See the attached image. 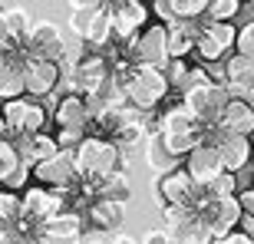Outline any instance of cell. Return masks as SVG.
<instances>
[{
  "label": "cell",
  "instance_id": "1",
  "mask_svg": "<svg viewBox=\"0 0 254 244\" xmlns=\"http://www.w3.org/2000/svg\"><path fill=\"white\" fill-rule=\"evenodd\" d=\"M129 106H135L139 113H152L155 106H162V99L169 96V79L162 73V66L135 63V69L129 73V79L123 83Z\"/></svg>",
  "mask_w": 254,
  "mask_h": 244
},
{
  "label": "cell",
  "instance_id": "2",
  "mask_svg": "<svg viewBox=\"0 0 254 244\" xmlns=\"http://www.w3.org/2000/svg\"><path fill=\"white\" fill-rule=\"evenodd\" d=\"M73 162L79 175H106L119 165V145L106 135H83L73 149Z\"/></svg>",
  "mask_w": 254,
  "mask_h": 244
},
{
  "label": "cell",
  "instance_id": "3",
  "mask_svg": "<svg viewBox=\"0 0 254 244\" xmlns=\"http://www.w3.org/2000/svg\"><path fill=\"white\" fill-rule=\"evenodd\" d=\"M129 47L123 50V57L135 60V63H149V66H165L169 60V30L165 23H152V27L135 30L132 37H123Z\"/></svg>",
  "mask_w": 254,
  "mask_h": 244
},
{
  "label": "cell",
  "instance_id": "4",
  "mask_svg": "<svg viewBox=\"0 0 254 244\" xmlns=\"http://www.w3.org/2000/svg\"><path fill=\"white\" fill-rule=\"evenodd\" d=\"M60 208H63V188L37 185V188H30L27 195L20 198V225L40 228L47 218L57 215Z\"/></svg>",
  "mask_w": 254,
  "mask_h": 244
},
{
  "label": "cell",
  "instance_id": "5",
  "mask_svg": "<svg viewBox=\"0 0 254 244\" xmlns=\"http://www.w3.org/2000/svg\"><path fill=\"white\" fill-rule=\"evenodd\" d=\"M69 27L83 43L89 47H106L109 37H113V23H109V13H106L99 3H89V7H73V17H69Z\"/></svg>",
  "mask_w": 254,
  "mask_h": 244
},
{
  "label": "cell",
  "instance_id": "6",
  "mask_svg": "<svg viewBox=\"0 0 254 244\" xmlns=\"http://www.w3.org/2000/svg\"><path fill=\"white\" fill-rule=\"evenodd\" d=\"M159 195L162 201H169V205H185L189 211H195L198 215V208H201V201H205V191L195 185V179H191L185 169H175L165 172L159 182Z\"/></svg>",
  "mask_w": 254,
  "mask_h": 244
},
{
  "label": "cell",
  "instance_id": "7",
  "mask_svg": "<svg viewBox=\"0 0 254 244\" xmlns=\"http://www.w3.org/2000/svg\"><path fill=\"white\" fill-rule=\"evenodd\" d=\"M228 89L221 83H201V86H191V89H185L182 93V99H185V106H189L191 113H195V119L205 125V122H218V116H221V109H225L228 103Z\"/></svg>",
  "mask_w": 254,
  "mask_h": 244
},
{
  "label": "cell",
  "instance_id": "8",
  "mask_svg": "<svg viewBox=\"0 0 254 244\" xmlns=\"http://www.w3.org/2000/svg\"><path fill=\"white\" fill-rule=\"evenodd\" d=\"M198 218H201L205 228L211 231V241H218L228 228L238 225V218H241V205H238L235 195H218V198H208L205 195V201H201V208H198Z\"/></svg>",
  "mask_w": 254,
  "mask_h": 244
},
{
  "label": "cell",
  "instance_id": "9",
  "mask_svg": "<svg viewBox=\"0 0 254 244\" xmlns=\"http://www.w3.org/2000/svg\"><path fill=\"white\" fill-rule=\"evenodd\" d=\"M33 169V179H40V185L47 188H69L76 179H79V172H76V162H73V149H60L57 155H50V159H40L30 165Z\"/></svg>",
  "mask_w": 254,
  "mask_h": 244
},
{
  "label": "cell",
  "instance_id": "10",
  "mask_svg": "<svg viewBox=\"0 0 254 244\" xmlns=\"http://www.w3.org/2000/svg\"><path fill=\"white\" fill-rule=\"evenodd\" d=\"M20 73H23V89L30 96H50L60 83V63L47 57H23Z\"/></svg>",
  "mask_w": 254,
  "mask_h": 244
},
{
  "label": "cell",
  "instance_id": "11",
  "mask_svg": "<svg viewBox=\"0 0 254 244\" xmlns=\"http://www.w3.org/2000/svg\"><path fill=\"white\" fill-rule=\"evenodd\" d=\"M23 57H47V60L63 57V33H60V27L53 20L30 23L27 43H23Z\"/></svg>",
  "mask_w": 254,
  "mask_h": 244
},
{
  "label": "cell",
  "instance_id": "12",
  "mask_svg": "<svg viewBox=\"0 0 254 244\" xmlns=\"http://www.w3.org/2000/svg\"><path fill=\"white\" fill-rule=\"evenodd\" d=\"M30 33V13L27 10H13V7H0V47L7 53H23Z\"/></svg>",
  "mask_w": 254,
  "mask_h": 244
},
{
  "label": "cell",
  "instance_id": "13",
  "mask_svg": "<svg viewBox=\"0 0 254 244\" xmlns=\"http://www.w3.org/2000/svg\"><path fill=\"white\" fill-rule=\"evenodd\" d=\"M83 235V218L76 215V211H63L60 208L53 218H47L37 231V241H79Z\"/></svg>",
  "mask_w": 254,
  "mask_h": 244
},
{
  "label": "cell",
  "instance_id": "14",
  "mask_svg": "<svg viewBox=\"0 0 254 244\" xmlns=\"http://www.w3.org/2000/svg\"><path fill=\"white\" fill-rule=\"evenodd\" d=\"M221 169H225V165H221V155H218V149L208 145V142H198L195 149L189 152V162H185V172L195 179L198 188L205 185L208 179H215Z\"/></svg>",
  "mask_w": 254,
  "mask_h": 244
},
{
  "label": "cell",
  "instance_id": "15",
  "mask_svg": "<svg viewBox=\"0 0 254 244\" xmlns=\"http://www.w3.org/2000/svg\"><path fill=\"white\" fill-rule=\"evenodd\" d=\"M69 73H73V76H69L73 93L89 96V93H96V89H99V83L109 76V63H106L103 57H86V60H79Z\"/></svg>",
  "mask_w": 254,
  "mask_h": 244
},
{
  "label": "cell",
  "instance_id": "16",
  "mask_svg": "<svg viewBox=\"0 0 254 244\" xmlns=\"http://www.w3.org/2000/svg\"><path fill=\"white\" fill-rule=\"evenodd\" d=\"M218 155H221V165L228 172H241L251 162V135H241V132H225L221 139L215 142Z\"/></svg>",
  "mask_w": 254,
  "mask_h": 244
},
{
  "label": "cell",
  "instance_id": "17",
  "mask_svg": "<svg viewBox=\"0 0 254 244\" xmlns=\"http://www.w3.org/2000/svg\"><path fill=\"white\" fill-rule=\"evenodd\" d=\"M218 125L225 132H241V135H254V103H245L241 96H228L225 109L218 116Z\"/></svg>",
  "mask_w": 254,
  "mask_h": 244
},
{
  "label": "cell",
  "instance_id": "18",
  "mask_svg": "<svg viewBox=\"0 0 254 244\" xmlns=\"http://www.w3.org/2000/svg\"><path fill=\"white\" fill-rule=\"evenodd\" d=\"M123 205L126 201H119V198H96L93 205H89V225L96 231H116L126 218Z\"/></svg>",
  "mask_w": 254,
  "mask_h": 244
},
{
  "label": "cell",
  "instance_id": "19",
  "mask_svg": "<svg viewBox=\"0 0 254 244\" xmlns=\"http://www.w3.org/2000/svg\"><path fill=\"white\" fill-rule=\"evenodd\" d=\"M93 119L89 113V103L83 99V93H69L60 99L57 106V125H66V129H86Z\"/></svg>",
  "mask_w": 254,
  "mask_h": 244
},
{
  "label": "cell",
  "instance_id": "20",
  "mask_svg": "<svg viewBox=\"0 0 254 244\" xmlns=\"http://www.w3.org/2000/svg\"><path fill=\"white\" fill-rule=\"evenodd\" d=\"M23 53H7V63L0 66V99H13V96H23V73H20V63H23Z\"/></svg>",
  "mask_w": 254,
  "mask_h": 244
},
{
  "label": "cell",
  "instance_id": "21",
  "mask_svg": "<svg viewBox=\"0 0 254 244\" xmlns=\"http://www.w3.org/2000/svg\"><path fill=\"white\" fill-rule=\"evenodd\" d=\"M159 135H162V142H165V149H169L172 155H189L198 142H201V125L175 129V132H159Z\"/></svg>",
  "mask_w": 254,
  "mask_h": 244
},
{
  "label": "cell",
  "instance_id": "22",
  "mask_svg": "<svg viewBox=\"0 0 254 244\" xmlns=\"http://www.w3.org/2000/svg\"><path fill=\"white\" fill-rule=\"evenodd\" d=\"M145 162H149L152 172H159V175H165V172H172L175 165H179V155H172L169 149H165V142H162V135L155 132L149 139V152H145Z\"/></svg>",
  "mask_w": 254,
  "mask_h": 244
},
{
  "label": "cell",
  "instance_id": "23",
  "mask_svg": "<svg viewBox=\"0 0 254 244\" xmlns=\"http://www.w3.org/2000/svg\"><path fill=\"white\" fill-rule=\"evenodd\" d=\"M191 125H198L195 113H191L189 106H185V99L175 106H169L165 113H162L159 119V132H175V129H191Z\"/></svg>",
  "mask_w": 254,
  "mask_h": 244
},
{
  "label": "cell",
  "instance_id": "24",
  "mask_svg": "<svg viewBox=\"0 0 254 244\" xmlns=\"http://www.w3.org/2000/svg\"><path fill=\"white\" fill-rule=\"evenodd\" d=\"M27 109H30V99H23V96L3 99V109H0V116H3V125H7L10 135H20V132H23V122H27Z\"/></svg>",
  "mask_w": 254,
  "mask_h": 244
},
{
  "label": "cell",
  "instance_id": "25",
  "mask_svg": "<svg viewBox=\"0 0 254 244\" xmlns=\"http://www.w3.org/2000/svg\"><path fill=\"white\" fill-rule=\"evenodd\" d=\"M172 241L205 244V241H211V231L205 228V221H201L198 215H191V218H185V225H182V228H175V231H172Z\"/></svg>",
  "mask_w": 254,
  "mask_h": 244
},
{
  "label": "cell",
  "instance_id": "26",
  "mask_svg": "<svg viewBox=\"0 0 254 244\" xmlns=\"http://www.w3.org/2000/svg\"><path fill=\"white\" fill-rule=\"evenodd\" d=\"M201 191H205L208 198H218V195H235V191H238V172L221 169V172L215 175V179H208L205 185H201Z\"/></svg>",
  "mask_w": 254,
  "mask_h": 244
},
{
  "label": "cell",
  "instance_id": "27",
  "mask_svg": "<svg viewBox=\"0 0 254 244\" xmlns=\"http://www.w3.org/2000/svg\"><path fill=\"white\" fill-rule=\"evenodd\" d=\"M0 228H20V198H17V191H0Z\"/></svg>",
  "mask_w": 254,
  "mask_h": 244
},
{
  "label": "cell",
  "instance_id": "28",
  "mask_svg": "<svg viewBox=\"0 0 254 244\" xmlns=\"http://www.w3.org/2000/svg\"><path fill=\"white\" fill-rule=\"evenodd\" d=\"M238 10H241V0H208L205 17H211V20H235Z\"/></svg>",
  "mask_w": 254,
  "mask_h": 244
},
{
  "label": "cell",
  "instance_id": "29",
  "mask_svg": "<svg viewBox=\"0 0 254 244\" xmlns=\"http://www.w3.org/2000/svg\"><path fill=\"white\" fill-rule=\"evenodd\" d=\"M191 215H195V211H189L185 205H169V201H165V205H162V221H165L169 238H172V231L182 228V225H185V218H191Z\"/></svg>",
  "mask_w": 254,
  "mask_h": 244
},
{
  "label": "cell",
  "instance_id": "30",
  "mask_svg": "<svg viewBox=\"0 0 254 244\" xmlns=\"http://www.w3.org/2000/svg\"><path fill=\"white\" fill-rule=\"evenodd\" d=\"M57 152H60V145H57V139H53V135H47L43 129L33 132V162L50 159V155H57Z\"/></svg>",
  "mask_w": 254,
  "mask_h": 244
},
{
  "label": "cell",
  "instance_id": "31",
  "mask_svg": "<svg viewBox=\"0 0 254 244\" xmlns=\"http://www.w3.org/2000/svg\"><path fill=\"white\" fill-rule=\"evenodd\" d=\"M172 3V13L175 17H201L205 13V7H208V0H169Z\"/></svg>",
  "mask_w": 254,
  "mask_h": 244
},
{
  "label": "cell",
  "instance_id": "32",
  "mask_svg": "<svg viewBox=\"0 0 254 244\" xmlns=\"http://www.w3.org/2000/svg\"><path fill=\"white\" fill-rule=\"evenodd\" d=\"M235 50H238V53H248V57H254V20H248L245 27L235 33Z\"/></svg>",
  "mask_w": 254,
  "mask_h": 244
},
{
  "label": "cell",
  "instance_id": "33",
  "mask_svg": "<svg viewBox=\"0 0 254 244\" xmlns=\"http://www.w3.org/2000/svg\"><path fill=\"white\" fill-rule=\"evenodd\" d=\"M17 149H13V139H3V135H0V182H3V175H7L10 169H13V165H17Z\"/></svg>",
  "mask_w": 254,
  "mask_h": 244
},
{
  "label": "cell",
  "instance_id": "34",
  "mask_svg": "<svg viewBox=\"0 0 254 244\" xmlns=\"http://www.w3.org/2000/svg\"><path fill=\"white\" fill-rule=\"evenodd\" d=\"M27 172H30V165H27V162H17V165H13V169H10L7 175H3V185H7L10 191L23 188V185H27Z\"/></svg>",
  "mask_w": 254,
  "mask_h": 244
},
{
  "label": "cell",
  "instance_id": "35",
  "mask_svg": "<svg viewBox=\"0 0 254 244\" xmlns=\"http://www.w3.org/2000/svg\"><path fill=\"white\" fill-rule=\"evenodd\" d=\"M43 122H47V113H43V106L40 103H30V109H27V122H23V132H40L43 129Z\"/></svg>",
  "mask_w": 254,
  "mask_h": 244
},
{
  "label": "cell",
  "instance_id": "36",
  "mask_svg": "<svg viewBox=\"0 0 254 244\" xmlns=\"http://www.w3.org/2000/svg\"><path fill=\"white\" fill-rule=\"evenodd\" d=\"M83 135H86V129H66V125H60V132L53 135V139H57L60 149H76Z\"/></svg>",
  "mask_w": 254,
  "mask_h": 244
},
{
  "label": "cell",
  "instance_id": "37",
  "mask_svg": "<svg viewBox=\"0 0 254 244\" xmlns=\"http://www.w3.org/2000/svg\"><path fill=\"white\" fill-rule=\"evenodd\" d=\"M238 205H241V211L245 215H254V188H245V191H235Z\"/></svg>",
  "mask_w": 254,
  "mask_h": 244
},
{
  "label": "cell",
  "instance_id": "38",
  "mask_svg": "<svg viewBox=\"0 0 254 244\" xmlns=\"http://www.w3.org/2000/svg\"><path fill=\"white\" fill-rule=\"evenodd\" d=\"M152 10H155V17H159L162 23L175 20V13H172V3H169V0H152Z\"/></svg>",
  "mask_w": 254,
  "mask_h": 244
},
{
  "label": "cell",
  "instance_id": "39",
  "mask_svg": "<svg viewBox=\"0 0 254 244\" xmlns=\"http://www.w3.org/2000/svg\"><path fill=\"white\" fill-rule=\"evenodd\" d=\"M13 241H23L20 228H0V244H13Z\"/></svg>",
  "mask_w": 254,
  "mask_h": 244
},
{
  "label": "cell",
  "instance_id": "40",
  "mask_svg": "<svg viewBox=\"0 0 254 244\" xmlns=\"http://www.w3.org/2000/svg\"><path fill=\"white\" fill-rule=\"evenodd\" d=\"M142 241H149V244H165V241H172V238H169V231H149V235H142Z\"/></svg>",
  "mask_w": 254,
  "mask_h": 244
},
{
  "label": "cell",
  "instance_id": "41",
  "mask_svg": "<svg viewBox=\"0 0 254 244\" xmlns=\"http://www.w3.org/2000/svg\"><path fill=\"white\" fill-rule=\"evenodd\" d=\"M238 225L245 228V235L254 241V215H245V211H241V218H238Z\"/></svg>",
  "mask_w": 254,
  "mask_h": 244
},
{
  "label": "cell",
  "instance_id": "42",
  "mask_svg": "<svg viewBox=\"0 0 254 244\" xmlns=\"http://www.w3.org/2000/svg\"><path fill=\"white\" fill-rule=\"evenodd\" d=\"M73 7H89V3H96V0H69Z\"/></svg>",
  "mask_w": 254,
  "mask_h": 244
},
{
  "label": "cell",
  "instance_id": "43",
  "mask_svg": "<svg viewBox=\"0 0 254 244\" xmlns=\"http://www.w3.org/2000/svg\"><path fill=\"white\" fill-rule=\"evenodd\" d=\"M3 63H7V50L0 47V66H3Z\"/></svg>",
  "mask_w": 254,
  "mask_h": 244
},
{
  "label": "cell",
  "instance_id": "44",
  "mask_svg": "<svg viewBox=\"0 0 254 244\" xmlns=\"http://www.w3.org/2000/svg\"><path fill=\"white\" fill-rule=\"evenodd\" d=\"M0 135H7V125H3V116H0Z\"/></svg>",
  "mask_w": 254,
  "mask_h": 244
},
{
  "label": "cell",
  "instance_id": "45",
  "mask_svg": "<svg viewBox=\"0 0 254 244\" xmlns=\"http://www.w3.org/2000/svg\"><path fill=\"white\" fill-rule=\"evenodd\" d=\"M251 159H254V139H251Z\"/></svg>",
  "mask_w": 254,
  "mask_h": 244
},
{
  "label": "cell",
  "instance_id": "46",
  "mask_svg": "<svg viewBox=\"0 0 254 244\" xmlns=\"http://www.w3.org/2000/svg\"><path fill=\"white\" fill-rule=\"evenodd\" d=\"M251 188H254V179H251Z\"/></svg>",
  "mask_w": 254,
  "mask_h": 244
},
{
  "label": "cell",
  "instance_id": "47",
  "mask_svg": "<svg viewBox=\"0 0 254 244\" xmlns=\"http://www.w3.org/2000/svg\"><path fill=\"white\" fill-rule=\"evenodd\" d=\"M0 7H3V0H0Z\"/></svg>",
  "mask_w": 254,
  "mask_h": 244
},
{
  "label": "cell",
  "instance_id": "48",
  "mask_svg": "<svg viewBox=\"0 0 254 244\" xmlns=\"http://www.w3.org/2000/svg\"><path fill=\"white\" fill-rule=\"evenodd\" d=\"M241 3H245V0H241Z\"/></svg>",
  "mask_w": 254,
  "mask_h": 244
}]
</instances>
